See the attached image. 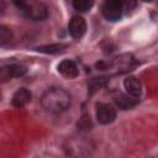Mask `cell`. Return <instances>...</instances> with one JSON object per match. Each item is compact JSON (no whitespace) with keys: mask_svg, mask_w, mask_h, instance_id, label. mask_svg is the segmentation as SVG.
Segmentation results:
<instances>
[{"mask_svg":"<svg viewBox=\"0 0 158 158\" xmlns=\"http://www.w3.org/2000/svg\"><path fill=\"white\" fill-rule=\"evenodd\" d=\"M41 104L43 109H46L48 112L60 114L69 109L72 104V98L69 93H67L62 88H51L42 95Z\"/></svg>","mask_w":158,"mask_h":158,"instance_id":"6da1fadb","label":"cell"},{"mask_svg":"<svg viewBox=\"0 0 158 158\" xmlns=\"http://www.w3.org/2000/svg\"><path fill=\"white\" fill-rule=\"evenodd\" d=\"M12 2L35 21H42L48 16L46 5L37 0H12Z\"/></svg>","mask_w":158,"mask_h":158,"instance_id":"7a4b0ae2","label":"cell"},{"mask_svg":"<svg viewBox=\"0 0 158 158\" xmlns=\"http://www.w3.org/2000/svg\"><path fill=\"white\" fill-rule=\"evenodd\" d=\"M127 0H105L101 6V12L107 21H117L121 19Z\"/></svg>","mask_w":158,"mask_h":158,"instance_id":"3957f363","label":"cell"},{"mask_svg":"<svg viewBox=\"0 0 158 158\" xmlns=\"http://www.w3.org/2000/svg\"><path fill=\"white\" fill-rule=\"evenodd\" d=\"M116 118V111L115 109L109 104H98L96 105V120L101 125H109L114 122Z\"/></svg>","mask_w":158,"mask_h":158,"instance_id":"277c9868","label":"cell"},{"mask_svg":"<svg viewBox=\"0 0 158 158\" xmlns=\"http://www.w3.org/2000/svg\"><path fill=\"white\" fill-rule=\"evenodd\" d=\"M68 31L69 35L79 40L84 36L85 31H86V22L81 16H73L72 20L69 21V26H68Z\"/></svg>","mask_w":158,"mask_h":158,"instance_id":"5b68a950","label":"cell"},{"mask_svg":"<svg viewBox=\"0 0 158 158\" xmlns=\"http://www.w3.org/2000/svg\"><path fill=\"white\" fill-rule=\"evenodd\" d=\"M26 68L23 65L20 64H9V65H4L0 70V78L1 81H6L11 78H17V77H22L26 73Z\"/></svg>","mask_w":158,"mask_h":158,"instance_id":"8992f818","label":"cell"},{"mask_svg":"<svg viewBox=\"0 0 158 158\" xmlns=\"http://www.w3.org/2000/svg\"><path fill=\"white\" fill-rule=\"evenodd\" d=\"M31 91L25 89V88H21L19 89L17 91H15V94L12 95V99H11V105L16 109H21L23 106H26L30 101H31Z\"/></svg>","mask_w":158,"mask_h":158,"instance_id":"52a82bcc","label":"cell"},{"mask_svg":"<svg viewBox=\"0 0 158 158\" xmlns=\"http://www.w3.org/2000/svg\"><path fill=\"white\" fill-rule=\"evenodd\" d=\"M58 72L68 79L77 78L78 74H79V69H78L77 64L73 60H69V59H64L58 64Z\"/></svg>","mask_w":158,"mask_h":158,"instance_id":"ba28073f","label":"cell"},{"mask_svg":"<svg viewBox=\"0 0 158 158\" xmlns=\"http://www.w3.org/2000/svg\"><path fill=\"white\" fill-rule=\"evenodd\" d=\"M123 86L127 91V94L132 98H139L142 93V85L141 81L135 77H128L123 81Z\"/></svg>","mask_w":158,"mask_h":158,"instance_id":"9c48e42d","label":"cell"},{"mask_svg":"<svg viewBox=\"0 0 158 158\" xmlns=\"http://www.w3.org/2000/svg\"><path fill=\"white\" fill-rule=\"evenodd\" d=\"M114 101L121 110H130V109L135 107L136 104H137V100L132 99V96L130 98V96H127L125 94H121V93H118L117 95L114 96Z\"/></svg>","mask_w":158,"mask_h":158,"instance_id":"30bf717a","label":"cell"},{"mask_svg":"<svg viewBox=\"0 0 158 158\" xmlns=\"http://www.w3.org/2000/svg\"><path fill=\"white\" fill-rule=\"evenodd\" d=\"M67 48V44L64 43H54V44H48V46H42L38 47L37 51L42 52V53H49V54H57L63 52Z\"/></svg>","mask_w":158,"mask_h":158,"instance_id":"8fae6325","label":"cell"},{"mask_svg":"<svg viewBox=\"0 0 158 158\" xmlns=\"http://www.w3.org/2000/svg\"><path fill=\"white\" fill-rule=\"evenodd\" d=\"M72 1H73V7L79 12H86L94 5V0H72Z\"/></svg>","mask_w":158,"mask_h":158,"instance_id":"7c38bea8","label":"cell"},{"mask_svg":"<svg viewBox=\"0 0 158 158\" xmlns=\"http://www.w3.org/2000/svg\"><path fill=\"white\" fill-rule=\"evenodd\" d=\"M12 38V33H11V30L9 27H6L5 25H1L0 26V43L2 46H5L7 42H10Z\"/></svg>","mask_w":158,"mask_h":158,"instance_id":"4fadbf2b","label":"cell"},{"mask_svg":"<svg viewBox=\"0 0 158 158\" xmlns=\"http://www.w3.org/2000/svg\"><path fill=\"white\" fill-rule=\"evenodd\" d=\"M105 83H106V78H94L89 83V91H90V94H93L94 91L100 89Z\"/></svg>","mask_w":158,"mask_h":158,"instance_id":"5bb4252c","label":"cell"},{"mask_svg":"<svg viewBox=\"0 0 158 158\" xmlns=\"http://www.w3.org/2000/svg\"><path fill=\"white\" fill-rule=\"evenodd\" d=\"M144 1H152V0H144Z\"/></svg>","mask_w":158,"mask_h":158,"instance_id":"9a60e30c","label":"cell"}]
</instances>
